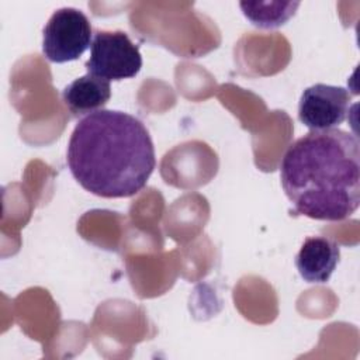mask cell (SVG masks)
I'll return each mask as SVG.
<instances>
[{"mask_svg":"<svg viewBox=\"0 0 360 360\" xmlns=\"http://www.w3.org/2000/svg\"><path fill=\"white\" fill-rule=\"evenodd\" d=\"M66 162L84 190L103 198H125L146 186L156 158L150 134L141 120L103 108L76 124Z\"/></svg>","mask_w":360,"mask_h":360,"instance_id":"1","label":"cell"},{"mask_svg":"<svg viewBox=\"0 0 360 360\" xmlns=\"http://www.w3.org/2000/svg\"><path fill=\"white\" fill-rule=\"evenodd\" d=\"M280 180L295 215L349 218L360 204L359 139L339 128L309 131L287 148Z\"/></svg>","mask_w":360,"mask_h":360,"instance_id":"2","label":"cell"},{"mask_svg":"<svg viewBox=\"0 0 360 360\" xmlns=\"http://www.w3.org/2000/svg\"><path fill=\"white\" fill-rule=\"evenodd\" d=\"M300 1H240L243 15L257 28L271 30L285 24L297 11Z\"/></svg>","mask_w":360,"mask_h":360,"instance_id":"8","label":"cell"},{"mask_svg":"<svg viewBox=\"0 0 360 360\" xmlns=\"http://www.w3.org/2000/svg\"><path fill=\"white\" fill-rule=\"evenodd\" d=\"M84 68L87 73L108 82L131 79L142 68V55L127 32L97 31Z\"/></svg>","mask_w":360,"mask_h":360,"instance_id":"4","label":"cell"},{"mask_svg":"<svg viewBox=\"0 0 360 360\" xmlns=\"http://www.w3.org/2000/svg\"><path fill=\"white\" fill-rule=\"evenodd\" d=\"M352 94L342 86L316 83L307 87L298 103V120L309 131L338 128L347 117Z\"/></svg>","mask_w":360,"mask_h":360,"instance_id":"5","label":"cell"},{"mask_svg":"<svg viewBox=\"0 0 360 360\" xmlns=\"http://www.w3.org/2000/svg\"><path fill=\"white\" fill-rule=\"evenodd\" d=\"M340 257L339 245L326 236H309L295 256V267L308 283H326Z\"/></svg>","mask_w":360,"mask_h":360,"instance_id":"6","label":"cell"},{"mask_svg":"<svg viewBox=\"0 0 360 360\" xmlns=\"http://www.w3.org/2000/svg\"><path fill=\"white\" fill-rule=\"evenodd\" d=\"M93 42L87 15L75 7L53 11L42 31V53L49 62L65 63L79 59Z\"/></svg>","mask_w":360,"mask_h":360,"instance_id":"3","label":"cell"},{"mask_svg":"<svg viewBox=\"0 0 360 360\" xmlns=\"http://www.w3.org/2000/svg\"><path fill=\"white\" fill-rule=\"evenodd\" d=\"M110 97V82L90 73L75 79L62 91V100L73 117H86L103 110Z\"/></svg>","mask_w":360,"mask_h":360,"instance_id":"7","label":"cell"}]
</instances>
